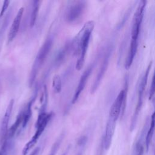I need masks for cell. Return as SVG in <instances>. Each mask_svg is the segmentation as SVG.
Masks as SVG:
<instances>
[{
	"label": "cell",
	"instance_id": "1",
	"mask_svg": "<svg viewBox=\"0 0 155 155\" xmlns=\"http://www.w3.org/2000/svg\"><path fill=\"white\" fill-rule=\"evenodd\" d=\"M94 24L93 21L86 22L70 43L71 49L74 53L79 54V58L76 64V68L78 70H81L84 66L87 50Z\"/></svg>",
	"mask_w": 155,
	"mask_h": 155
},
{
	"label": "cell",
	"instance_id": "2",
	"mask_svg": "<svg viewBox=\"0 0 155 155\" xmlns=\"http://www.w3.org/2000/svg\"><path fill=\"white\" fill-rule=\"evenodd\" d=\"M53 44V37L51 35L48 36L45 41L39 48L32 65L29 78V85L31 87L33 84L38 73L44 62L47 56L49 54Z\"/></svg>",
	"mask_w": 155,
	"mask_h": 155
},
{
	"label": "cell",
	"instance_id": "3",
	"mask_svg": "<svg viewBox=\"0 0 155 155\" xmlns=\"http://www.w3.org/2000/svg\"><path fill=\"white\" fill-rule=\"evenodd\" d=\"M52 117V113H46L45 112H40L38 115L36 122V131L31 139L24 146L22 154V155H27L30 150L36 144L38 139L40 137L43 131L45 129L48 123Z\"/></svg>",
	"mask_w": 155,
	"mask_h": 155
},
{
	"label": "cell",
	"instance_id": "4",
	"mask_svg": "<svg viewBox=\"0 0 155 155\" xmlns=\"http://www.w3.org/2000/svg\"><path fill=\"white\" fill-rule=\"evenodd\" d=\"M152 65V62H150L148 64L143 75L142 77V79L140 80V82L139 83V87H138V98H137V102L133 115V117L131 118V124H130V131H132L136 125V122L137 120V118L139 114V113L140 111L142 104H143V94L145 90V87L147 85V83L148 81V75L151 70V67Z\"/></svg>",
	"mask_w": 155,
	"mask_h": 155
},
{
	"label": "cell",
	"instance_id": "5",
	"mask_svg": "<svg viewBox=\"0 0 155 155\" xmlns=\"http://www.w3.org/2000/svg\"><path fill=\"white\" fill-rule=\"evenodd\" d=\"M125 82L126 83L124 88L119 92L110 110L109 117L113 118L116 120L118 119L120 112H122V113L124 112V110L125 108L128 89L127 81H126Z\"/></svg>",
	"mask_w": 155,
	"mask_h": 155
},
{
	"label": "cell",
	"instance_id": "6",
	"mask_svg": "<svg viewBox=\"0 0 155 155\" xmlns=\"http://www.w3.org/2000/svg\"><path fill=\"white\" fill-rule=\"evenodd\" d=\"M146 4V1H140L138 4L137 9L136 10V12L134 13L131 31V40L138 41L140 25L143 17Z\"/></svg>",
	"mask_w": 155,
	"mask_h": 155
},
{
	"label": "cell",
	"instance_id": "7",
	"mask_svg": "<svg viewBox=\"0 0 155 155\" xmlns=\"http://www.w3.org/2000/svg\"><path fill=\"white\" fill-rule=\"evenodd\" d=\"M87 2L85 1H73L66 10L65 14V21L72 22L78 20L82 15L86 7Z\"/></svg>",
	"mask_w": 155,
	"mask_h": 155
},
{
	"label": "cell",
	"instance_id": "8",
	"mask_svg": "<svg viewBox=\"0 0 155 155\" xmlns=\"http://www.w3.org/2000/svg\"><path fill=\"white\" fill-rule=\"evenodd\" d=\"M111 48L110 47H108V48L107 49V50L105 52L102 61L101 62V64L100 65L98 73L95 78V79L94 81L93 84L91 85V89H90V91L91 93L93 94L94 93L96 90L97 89L98 87L99 86L101 80L102 79L105 71L107 69L108 64H109V61L110 59V56H111Z\"/></svg>",
	"mask_w": 155,
	"mask_h": 155
},
{
	"label": "cell",
	"instance_id": "9",
	"mask_svg": "<svg viewBox=\"0 0 155 155\" xmlns=\"http://www.w3.org/2000/svg\"><path fill=\"white\" fill-rule=\"evenodd\" d=\"M93 67H94L93 64L90 65L87 68L85 69V70L84 71V73L81 75L79 82V84H78V85L77 86V88L75 90L74 94L73 99H72V103L73 104H74L78 101L81 93L84 90V89L85 87V85L87 84V80H88L92 70H93Z\"/></svg>",
	"mask_w": 155,
	"mask_h": 155
},
{
	"label": "cell",
	"instance_id": "10",
	"mask_svg": "<svg viewBox=\"0 0 155 155\" xmlns=\"http://www.w3.org/2000/svg\"><path fill=\"white\" fill-rule=\"evenodd\" d=\"M116 120H117L110 117H108L105 128L104 139V145L105 150H108L111 144L113 137L114 133Z\"/></svg>",
	"mask_w": 155,
	"mask_h": 155
},
{
	"label": "cell",
	"instance_id": "11",
	"mask_svg": "<svg viewBox=\"0 0 155 155\" xmlns=\"http://www.w3.org/2000/svg\"><path fill=\"white\" fill-rule=\"evenodd\" d=\"M14 105V99H11L7 105L6 108L5 114L4 115V117L2 120L1 125V130H0V135H1V143L4 141L5 138L7 131H8V122L10 120V116L12 114V111L13 110Z\"/></svg>",
	"mask_w": 155,
	"mask_h": 155
},
{
	"label": "cell",
	"instance_id": "12",
	"mask_svg": "<svg viewBox=\"0 0 155 155\" xmlns=\"http://www.w3.org/2000/svg\"><path fill=\"white\" fill-rule=\"evenodd\" d=\"M24 7H21L17 14L16 15L12 24L9 30V32L8 34V42H12L14 38L16 37L19 29V27H20V24L21 22V19H22V17L24 13Z\"/></svg>",
	"mask_w": 155,
	"mask_h": 155
},
{
	"label": "cell",
	"instance_id": "13",
	"mask_svg": "<svg viewBox=\"0 0 155 155\" xmlns=\"http://www.w3.org/2000/svg\"><path fill=\"white\" fill-rule=\"evenodd\" d=\"M138 46V41L131 40L130 47L128 52V55L125 63V67L126 69H129L131 67L133 61L134 59L135 55L136 54L137 49Z\"/></svg>",
	"mask_w": 155,
	"mask_h": 155
},
{
	"label": "cell",
	"instance_id": "14",
	"mask_svg": "<svg viewBox=\"0 0 155 155\" xmlns=\"http://www.w3.org/2000/svg\"><path fill=\"white\" fill-rule=\"evenodd\" d=\"M36 94L28 102L25 107L22 110V128H25L27 125L31 116V107L32 104L35 101Z\"/></svg>",
	"mask_w": 155,
	"mask_h": 155
},
{
	"label": "cell",
	"instance_id": "15",
	"mask_svg": "<svg viewBox=\"0 0 155 155\" xmlns=\"http://www.w3.org/2000/svg\"><path fill=\"white\" fill-rule=\"evenodd\" d=\"M154 113H153L151 115L150 125L145 138V143L147 151H148L150 143L151 142V140L154 134Z\"/></svg>",
	"mask_w": 155,
	"mask_h": 155
},
{
	"label": "cell",
	"instance_id": "16",
	"mask_svg": "<svg viewBox=\"0 0 155 155\" xmlns=\"http://www.w3.org/2000/svg\"><path fill=\"white\" fill-rule=\"evenodd\" d=\"M41 2V1L38 0L33 1L31 15H30V25L31 27H33L34 26L36 21V18L38 16Z\"/></svg>",
	"mask_w": 155,
	"mask_h": 155
},
{
	"label": "cell",
	"instance_id": "17",
	"mask_svg": "<svg viewBox=\"0 0 155 155\" xmlns=\"http://www.w3.org/2000/svg\"><path fill=\"white\" fill-rule=\"evenodd\" d=\"M145 138V129L143 128L141 133L140 137L136 144L134 150V155H143L144 151V147L143 144V139Z\"/></svg>",
	"mask_w": 155,
	"mask_h": 155
},
{
	"label": "cell",
	"instance_id": "18",
	"mask_svg": "<svg viewBox=\"0 0 155 155\" xmlns=\"http://www.w3.org/2000/svg\"><path fill=\"white\" fill-rule=\"evenodd\" d=\"M70 49H71L70 43H68V44H65V45L61 50H60V51H59V53H58L56 57L55 62H56V64H58L62 62V61L65 58L66 54H67V53L68 52V51Z\"/></svg>",
	"mask_w": 155,
	"mask_h": 155
},
{
	"label": "cell",
	"instance_id": "19",
	"mask_svg": "<svg viewBox=\"0 0 155 155\" xmlns=\"http://www.w3.org/2000/svg\"><path fill=\"white\" fill-rule=\"evenodd\" d=\"M52 87L55 93H59L62 90V81L59 75L56 74L52 80Z\"/></svg>",
	"mask_w": 155,
	"mask_h": 155
},
{
	"label": "cell",
	"instance_id": "20",
	"mask_svg": "<svg viewBox=\"0 0 155 155\" xmlns=\"http://www.w3.org/2000/svg\"><path fill=\"white\" fill-rule=\"evenodd\" d=\"M63 137H64L63 135L62 134L61 135L59 136V137L58 139V140L54 142V143L53 144V147H52V148L51 149V151L50 152L49 155H55L56 154L59 148V146H60V145L61 143V142H62V140L63 139Z\"/></svg>",
	"mask_w": 155,
	"mask_h": 155
},
{
	"label": "cell",
	"instance_id": "21",
	"mask_svg": "<svg viewBox=\"0 0 155 155\" xmlns=\"http://www.w3.org/2000/svg\"><path fill=\"white\" fill-rule=\"evenodd\" d=\"M10 2V1H8V0L4 1L3 4H2V8H1V12H0V18L2 17V16L4 15L5 12L7 10Z\"/></svg>",
	"mask_w": 155,
	"mask_h": 155
},
{
	"label": "cell",
	"instance_id": "22",
	"mask_svg": "<svg viewBox=\"0 0 155 155\" xmlns=\"http://www.w3.org/2000/svg\"><path fill=\"white\" fill-rule=\"evenodd\" d=\"M87 142V137L85 136H81V137L79 138V139L77 142V144L79 147L82 148L85 146Z\"/></svg>",
	"mask_w": 155,
	"mask_h": 155
},
{
	"label": "cell",
	"instance_id": "23",
	"mask_svg": "<svg viewBox=\"0 0 155 155\" xmlns=\"http://www.w3.org/2000/svg\"><path fill=\"white\" fill-rule=\"evenodd\" d=\"M154 94V78H152L151 81V85L150 90V95H149V100H151V98L153 97Z\"/></svg>",
	"mask_w": 155,
	"mask_h": 155
},
{
	"label": "cell",
	"instance_id": "24",
	"mask_svg": "<svg viewBox=\"0 0 155 155\" xmlns=\"http://www.w3.org/2000/svg\"><path fill=\"white\" fill-rule=\"evenodd\" d=\"M40 151V147H36L30 155H38Z\"/></svg>",
	"mask_w": 155,
	"mask_h": 155
},
{
	"label": "cell",
	"instance_id": "25",
	"mask_svg": "<svg viewBox=\"0 0 155 155\" xmlns=\"http://www.w3.org/2000/svg\"><path fill=\"white\" fill-rule=\"evenodd\" d=\"M68 150H69V148H68V149L67 148V149L64 151V153L62 155H67V154H68V151H69Z\"/></svg>",
	"mask_w": 155,
	"mask_h": 155
},
{
	"label": "cell",
	"instance_id": "26",
	"mask_svg": "<svg viewBox=\"0 0 155 155\" xmlns=\"http://www.w3.org/2000/svg\"><path fill=\"white\" fill-rule=\"evenodd\" d=\"M82 154H83V150H80V151L77 153L76 155H82Z\"/></svg>",
	"mask_w": 155,
	"mask_h": 155
},
{
	"label": "cell",
	"instance_id": "27",
	"mask_svg": "<svg viewBox=\"0 0 155 155\" xmlns=\"http://www.w3.org/2000/svg\"><path fill=\"white\" fill-rule=\"evenodd\" d=\"M0 155H2V154L1 152H0Z\"/></svg>",
	"mask_w": 155,
	"mask_h": 155
}]
</instances>
